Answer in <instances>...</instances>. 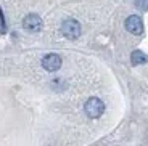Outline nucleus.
I'll return each instance as SVG.
<instances>
[{"instance_id": "f257e3e1", "label": "nucleus", "mask_w": 148, "mask_h": 146, "mask_svg": "<svg viewBox=\"0 0 148 146\" xmlns=\"http://www.w3.org/2000/svg\"><path fill=\"white\" fill-rule=\"evenodd\" d=\"M84 111H85V114H87L90 119H98V117L103 114V111H105V103L101 101L100 98L92 96V98H89L87 101H85Z\"/></svg>"}, {"instance_id": "f03ea898", "label": "nucleus", "mask_w": 148, "mask_h": 146, "mask_svg": "<svg viewBox=\"0 0 148 146\" xmlns=\"http://www.w3.org/2000/svg\"><path fill=\"white\" fill-rule=\"evenodd\" d=\"M61 32H63L64 37H68L71 40L77 39L82 32L81 23H79L77 19H66V21H63V24H61Z\"/></svg>"}, {"instance_id": "7ed1b4c3", "label": "nucleus", "mask_w": 148, "mask_h": 146, "mask_svg": "<svg viewBox=\"0 0 148 146\" xmlns=\"http://www.w3.org/2000/svg\"><path fill=\"white\" fill-rule=\"evenodd\" d=\"M42 68L48 72H55L61 68V58L56 53H48L42 58Z\"/></svg>"}, {"instance_id": "20e7f679", "label": "nucleus", "mask_w": 148, "mask_h": 146, "mask_svg": "<svg viewBox=\"0 0 148 146\" xmlns=\"http://www.w3.org/2000/svg\"><path fill=\"white\" fill-rule=\"evenodd\" d=\"M23 27L26 31H29V32H39V31L42 29V19L39 15H36V13H31V15H27L26 18L23 19Z\"/></svg>"}, {"instance_id": "39448f33", "label": "nucleus", "mask_w": 148, "mask_h": 146, "mask_svg": "<svg viewBox=\"0 0 148 146\" xmlns=\"http://www.w3.org/2000/svg\"><path fill=\"white\" fill-rule=\"evenodd\" d=\"M126 29L130 34H134V35H140L143 32V23H142V19L137 15H132L126 19Z\"/></svg>"}, {"instance_id": "423d86ee", "label": "nucleus", "mask_w": 148, "mask_h": 146, "mask_svg": "<svg viewBox=\"0 0 148 146\" xmlns=\"http://www.w3.org/2000/svg\"><path fill=\"white\" fill-rule=\"evenodd\" d=\"M130 61H132V64H135V66L145 64V63L148 61V56L145 55L143 51L135 50V51H132V55H130Z\"/></svg>"}, {"instance_id": "0eeeda50", "label": "nucleus", "mask_w": 148, "mask_h": 146, "mask_svg": "<svg viewBox=\"0 0 148 146\" xmlns=\"http://www.w3.org/2000/svg\"><path fill=\"white\" fill-rule=\"evenodd\" d=\"M135 7L140 10H148V0H135Z\"/></svg>"}, {"instance_id": "6e6552de", "label": "nucleus", "mask_w": 148, "mask_h": 146, "mask_svg": "<svg viewBox=\"0 0 148 146\" xmlns=\"http://www.w3.org/2000/svg\"><path fill=\"white\" fill-rule=\"evenodd\" d=\"M0 26H2V32H5V19H3V11L0 10Z\"/></svg>"}]
</instances>
